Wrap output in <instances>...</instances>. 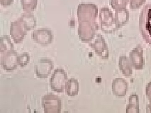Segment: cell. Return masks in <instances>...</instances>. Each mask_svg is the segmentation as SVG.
Masks as SVG:
<instances>
[{"mask_svg":"<svg viewBox=\"0 0 151 113\" xmlns=\"http://www.w3.org/2000/svg\"><path fill=\"white\" fill-rule=\"evenodd\" d=\"M78 23L98 24V8L94 4H80L77 9Z\"/></svg>","mask_w":151,"mask_h":113,"instance_id":"obj_1","label":"cell"},{"mask_svg":"<svg viewBox=\"0 0 151 113\" xmlns=\"http://www.w3.org/2000/svg\"><path fill=\"white\" fill-rule=\"evenodd\" d=\"M139 28L143 39L151 45V4L144 6L139 18Z\"/></svg>","mask_w":151,"mask_h":113,"instance_id":"obj_2","label":"cell"},{"mask_svg":"<svg viewBox=\"0 0 151 113\" xmlns=\"http://www.w3.org/2000/svg\"><path fill=\"white\" fill-rule=\"evenodd\" d=\"M100 29L105 33H112L119 29L114 14L108 7L100 9Z\"/></svg>","mask_w":151,"mask_h":113,"instance_id":"obj_3","label":"cell"},{"mask_svg":"<svg viewBox=\"0 0 151 113\" xmlns=\"http://www.w3.org/2000/svg\"><path fill=\"white\" fill-rule=\"evenodd\" d=\"M68 80L67 73L62 68H57L50 79V85L52 91L56 93H63Z\"/></svg>","mask_w":151,"mask_h":113,"instance_id":"obj_4","label":"cell"},{"mask_svg":"<svg viewBox=\"0 0 151 113\" xmlns=\"http://www.w3.org/2000/svg\"><path fill=\"white\" fill-rule=\"evenodd\" d=\"M42 105L45 113H60L61 112V99L57 95L52 93H49L44 96Z\"/></svg>","mask_w":151,"mask_h":113,"instance_id":"obj_5","label":"cell"},{"mask_svg":"<svg viewBox=\"0 0 151 113\" xmlns=\"http://www.w3.org/2000/svg\"><path fill=\"white\" fill-rule=\"evenodd\" d=\"M32 37L36 43L42 46L51 44L53 41L52 31L48 28H42L33 31Z\"/></svg>","mask_w":151,"mask_h":113,"instance_id":"obj_6","label":"cell"},{"mask_svg":"<svg viewBox=\"0 0 151 113\" xmlns=\"http://www.w3.org/2000/svg\"><path fill=\"white\" fill-rule=\"evenodd\" d=\"M53 67V62L51 59L46 58L39 59L35 65L36 76L38 78H47Z\"/></svg>","mask_w":151,"mask_h":113,"instance_id":"obj_7","label":"cell"},{"mask_svg":"<svg viewBox=\"0 0 151 113\" xmlns=\"http://www.w3.org/2000/svg\"><path fill=\"white\" fill-rule=\"evenodd\" d=\"M18 54L14 50L4 53L1 60V65L3 69L8 72L14 71L17 68Z\"/></svg>","mask_w":151,"mask_h":113,"instance_id":"obj_8","label":"cell"},{"mask_svg":"<svg viewBox=\"0 0 151 113\" xmlns=\"http://www.w3.org/2000/svg\"><path fill=\"white\" fill-rule=\"evenodd\" d=\"M26 32L23 24L19 19L12 23L10 35L15 43H21L26 35Z\"/></svg>","mask_w":151,"mask_h":113,"instance_id":"obj_9","label":"cell"},{"mask_svg":"<svg viewBox=\"0 0 151 113\" xmlns=\"http://www.w3.org/2000/svg\"><path fill=\"white\" fill-rule=\"evenodd\" d=\"M93 42L90 43V46L94 49L97 54L104 58L108 57V51L107 44L104 38L100 34H97L94 38Z\"/></svg>","mask_w":151,"mask_h":113,"instance_id":"obj_10","label":"cell"},{"mask_svg":"<svg viewBox=\"0 0 151 113\" xmlns=\"http://www.w3.org/2000/svg\"><path fill=\"white\" fill-rule=\"evenodd\" d=\"M130 59L133 67L137 69H142L145 65V59L143 57V49L139 44L130 52Z\"/></svg>","mask_w":151,"mask_h":113,"instance_id":"obj_11","label":"cell"},{"mask_svg":"<svg viewBox=\"0 0 151 113\" xmlns=\"http://www.w3.org/2000/svg\"><path fill=\"white\" fill-rule=\"evenodd\" d=\"M128 83L122 78H116L112 83L113 94L117 97H124L127 94Z\"/></svg>","mask_w":151,"mask_h":113,"instance_id":"obj_12","label":"cell"},{"mask_svg":"<svg viewBox=\"0 0 151 113\" xmlns=\"http://www.w3.org/2000/svg\"><path fill=\"white\" fill-rule=\"evenodd\" d=\"M65 91L68 96L73 97L78 95L79 91V84L75 78L68 80L65 85Z\"/></svg>","mask_w":151,"mask_h":113,"instance_id":"obj_13","label":"cell"},{"mask_svg":"<svg viewBox=\"0 0 151 113\" xmlns=\"http://www.w3.org/2000/svg\"><path fill=\"white\" fill-rule=\"evenodd\" d=\"M20 20L23 24L27 31H29L35 27L36 19L35 17L31 12H26L22 14Z\"/></svg>","mask_w":151,"mask_h":113,"instance_id":"obj_14","label":"cell"},{"mask_svg":"<svg viewBox=\"0 0 151 113\" xmlns=\"http://www.w3.org/2000/svg\"><path fill=\"white\" fill-rule=\"evenodd\" d=\"M115 18L118 27L124 26L129 19V12L127 9L115 10Z\"/></svg>","mask_w":151,"mask_h":113,"instance_id":"obj_15","label":"cell"},{"mask_svg":"<svg viewBox=\"0 0 151 113\" xmlns=\"http://www.w3.org/2000/svg\"><path fill=\"white\" fill-rule=\"evenodd\" d=\"M14 50V46L8 35H4L0 38V51L6 53Z\"/></svg>","mask_w":151,"mask_h":113,"instance_id":"obj_16","label":"cell"},{"mask_svg":"<svg viewBox=\"0 0 151 113\" xmlns=\"http://www.w3.org/2000/svg\"><path fill=\"white\" fill-rule=\"evenodd\" d=\"M119 64L120 69L124 75L126 76L132 75V66L127 56L122 55L120 56Z\"/></svg>","mask_w":151,"mask_h":113,"instance_id":"obj_17","label":"cell"},{"mask_svg":"<svg viewBox=\"0 0 151 113\" xmlns=\"http://www.w3.org/2000/svg\"><path fill=\"white\" fill-rule=\"evenodd\" d=\"M139 98L136 94H132L130 97L129 104L127 106V113H139Z\"/></svg>","mask_w":151,"mask_h":113,"instance_id":"obj_18","label":"cell"},{"mask_svg":"<svg viewBox=\"0 0 151 113\" xmlns=\"http://www.w3.org/2000/svg\"><path fill=\"white\" fill-rule=\"evenodd\" d=\"M23 10L26 12L34 11L37 4V0H21Z\"/></svg>","mask_w":151,"mask_h":113,"instance_id":"obj_19","label":"cell"},{"mask_svg":"<svg viewBox=\"0 0 151 113\" xmlns=\"http://www.w3.org/2000/svg\"><path fill=\"white\" fill-rule=\"evenodd\" d=\"M128 0H110V6L115 10L127 9Z\"/></svg>","mask_w":151,"mask_h":113,"instance_id":"obj_20","label":"cell"},{"mask_svg":"<svg viewBox=\"0 0 151 113\" xmlns=\"http://www.w3.org/2000/svg\"><path fill=\"white\" fill-rule=\"evenodd\" d=\"M30 56L28 52H24L17 57L18 64L20 67H24L29 62Z\"/></svg>","mask_w":151,"mask_h":113,"instance_id":"obj_21","label":"cell"},{"mask_svg":"<svg viewBox=\"0 0 151 113\" xmlns=\"http://www.w3.org/2000/svg\"><path fill=\"white\" fill-rule=\"evenodd\" d=\"M146 1V0H128L130 4V8L132 10L139 9L145 3Z\"/></svg>","mask_w":151,"mask_h":113,"instance_id":"obj_22","label":"cell"},{"mask_svg":"<svg viewBox=\"0 0 151 113\" xmlns=\"http://www.w3.org/2000/svg\"><path fill=\"white\" fill-rule=\"evenodd\" d=\"M14 0H0L1 5L3 6H9L12 4Z\"/></svg>","mask_w":151,"mask_h":113,"instance_id":"obj_23","label":"cell"},{"mask_svg":"<svg viewBox=\"0 0 151 113\" xmlns=\"http://www.w3.org/2000/svg\"><path fill=\"white\" fill-rule=\"evenodd\" d=\"M146 94L149 99H151V82L148 84L146 88Z\"/></svg>","mask_w":151,"mask_h":113,"instance_id":"obj_24","label":"cell"},{"mask_svg":"<svg viewBox=\"0 0 151 113\" xmlns=\"http://www.w3.org/2000/svg\"><path fill=\"white\" fill-rule=\"evenodd\" d=\"M150 110L151 111V99H150Z\"/></svg>","mask_w":151,"mask_h":113,"instance_id":"obj_25","label":"cell"}]
</instances>
